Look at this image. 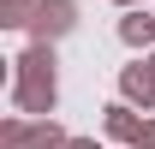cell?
<instances>
[{
	"instance_id": "cell-12",
	"label": "cell",
	"mask_w": 155,
	"mask_h": 149,
	"mask_svg": "<svg viewBox=\"0 0 155 149\" xmlns=\"http://www.w3.org/2000/svg\"><path fill=\"white\" fill-rule=\"evenodd\" d=\"M143 66H149V78H155V54H149V60H143Z\"/></svg>"
},
{
	"instance_id": "cell-1",
	"label": "cell",
	"mask_w": 155,
	"mask_h": 149,
	"mask_svg": "<svg viewBox=\"0 0 155 149\" xmlns=\"http://www.w3.org/2000/svg\"><path fill=\"white\" fill-rule=\"evenodd\" d=\"M12 101L30 119H54V108H60V60H54L48 42H30L12 60Z\"/></svg>"
},
{
	"instance_id": "cell-11",
	"label": "cell",
	"mask_w": 155,
	"mask_h": 149,
	"mask_svg": "<svg viewBox=\"0 0 155 149\" xmlns=\"http://www.w3.org/2000/svg\"><path fill=\"white\" fill-rule=\"evenodd\" d=\"M114 6H125V12H131V6H143V0H114Z\"/></svg>"
},
{
	"instance_id": "cell-4",
	"label": "cell",
	"mask_w": 155,
	"mask_h": 149,
	"mask_svg": "<svg viewBox=\"0 0 155 149\" xmlns=\"http://www.w3.org/2000/svg\"><path fill=\"white\" fill-rule=\"evenodd\" d=\"M101 131H107L114 143H131V149H137L143 119H137V108H131V101H114V108H107V119H101Z\"/></svg>"
},
{
	"instance_id": "cell-3",
	"label": "cell",
	"mask_w": 155,
	"mask_h": 149,
	"mask_svg": "<svg viewBox=\"0 0 155 149\" xmlns=\"http://www.w3.org/2000/svg\"><path fill=\"white\" fill-rule=\"evenodd\" d=\"M119 101H131V108H143V113L155 108V78H149V66H125V72H119Z\"/></svg>"
},
{
	"instance_id": "cell-2",
	"label": "cell",
	"mask_w": 155,
	"mask_h": 149,
	"mask_svg": "<svg viewBox=\"0 0 155 149\" xmlns=\"http://www.w3.org/2000/svg\"><path fill=\"white\" fill-rule=\"evenodd\" d=\"M30 42H48L54 48L66 30H78V0H36V12H30Z\"/></svg>"
},
{
	"instance_id": "cell-8",
	"label": "cell",
	"mask_w": 155,
	"mask_h": 149,
	"mask_svg": "<svg viewBox=\"0 0 155 149\" xmlns=\"http://www.w3.org/2000/svg\"><path fill=\"white\" fill-rule=\"evenodd\" d=\"M24 137H30L24 119H6V125H0V149H24Z\"/></svg>"
},
{
	"instance_id": "cell-7",
	"label": "cell",
	"mask_w": 155,
	"mask_h": 149,
	"mask_svg": "<svg viewBox=\"0 0 155 149\" xmlns=\"http://www.w3.org/2000/svg\"><path fill=\"white\" fill-rule=\"evenodd\" d=\"M30 12H36V0H0V24H6V30H24Z\"/></svg>"
},
{
	"instance_id": "cell-10",
	"label": "cell",
	"mask_w": 155,
	"mask_h": 149,
	"mask_svg": "<svg viewBox=\"0 0 155 149\" xmlns=\"http://www.w3.org/2000/svg\"><path fill=\"white\" fill-rule=\"evenodd\" d=\"M66 149H96V137H66Z\"/></svg>"
},
{
	"instance_id": "cell-5",
	"label": "cell",
	"mask_w": 155,
	"mask_h": 149,
	"mask_svg": "<svg viewBox=\"0 0 155 149\" xmlns=\"http://www.w3.org/2000/svg\"><path fill=\"white\" fill-rule=\"evenodd\" d=\"M119 42H125V48H149L155 42V12L149 6H131V12L119 18Z\"/></svg>"
},
{
	"instance_id": "cell-9",
	"label": "cell",
	"mask_w": 155,
	"mask_h": 149,
	"mask_svg": "<svg viewBox=\"0 0 155 149\" xmlns=\"http://www.w3.org/2000/svg\"><path fill=\"white\" fill-rule=\"evenodd\" d=\"M137 149H155V119H143V137H137Z\"/></svg>"
},
{
	"instance_id": "cell-6",
	"label": "cell",
	"mask_w": 155,
	"mask_h": 149,
	"mask_svg": "<svg viewBox=\"0 0 155 149\" xmlns=\"http://www.w3.org/2000/svg\"><path fill=\"white\" fill-rule=\"evenodd\" d=\"M24 149H66V131H60L54 119H30V137H24Z\"/></svg>"
}]
</instances>
